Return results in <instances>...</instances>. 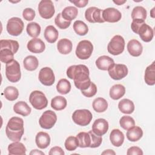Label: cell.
<instances>
[{"mask_svg": "<svg viewBox=\"0 0 155 155\" xmlns=\"http://www.w3.org/2000/svg\"><path fill=\"white\" fill-rule=\"evenodd\" d=\"M67 75L70 79H73L76 87L81 91L87 89L91 82L89 77V70L85 65H74L69 67L67 70Z\"/></svg>", "mask_w": 155, "mask_h": 155, "instance_id": "6da1fadb", "label": "cell"}, {"mask_svg": "<svg viewBox=\"0 0 155 155\" xmlns=\"http://www.w3.org/2000/svg\"><path fill=\"white\" fill-rule=\"evenodd\" d=\"M24 133V120L19 117L10 118L5 127L7 137L13 142L19 141Z\"/></svg>", "mask_w": 155, "mask_h": 155, "instance_id": "7a4b0ae2", "label": "cell"}, {"mask_svg": "<svg viewBox=\"0 0 155 155\" xmlns=\"http://www.w3.org/2000/svg\"><path fill=\"white\" fill-rule=\"evenodd\" d=\"M5 76L7 79L11 82H18L21 77L20 65L16 60H12L6 64Z\"/></svg>", "mask_w": 155, "mask_h": 155, "instance_id": "3957f363", "label": "cell"}, {"mask_svg": "<svg viewBox=\"0 0 155 155\" xmlns=\"http://www.w3.org/2000/svg\"><path fill=\"white\" fill-rule=\"evenodd\" d=\"M92 118V113L87 109L76 110L72 114V119L74 122L82 127L88 125L91 122Z\"/></svg>", "mask_w": 155, "mask_h": 155, "instance_id": "277c9868", "label": "cell"}, {"mask_svg": "<svg viewBox=\"0 0 155 155\" xmlns=\"http://www.w3.org/2000/svg\"><path fill=\"white\" fill-rule=\"evenodd\" d=\"M29 101L31 105L36 110H42L47 107L48 100L44 93L41 91H32L29 97Z\"/></svg>", "mask_w": 155, "mask_h": 155, "instance_id": "5b68a950", "label": "cell"}, {"mask_svg": "<svg viewBox=\"0 0 155 155\" xmlns=\"http://www.w3.org/2000/svg\"><path fill=\"white\" fill-rule=\"evenodd\" d=\"M93 51V45L92 43L88 40H82L80 41L76 49V56L82 60L88 59Z\"/></svg>", "mask_w": 155, "mask_h": 155, "instance_id": "8992f818", "label": "cell"}, {"mask_svg": "<svg viewBox=\"0 0 155 155\" xmlns=\"http://www.w3.org/2000/svg\"><path fill=\"white\" fill-rule=\"evenodd\" d=\"M125 47V40L120 35L114 36L107 45V50L109 53L116 56L121 54Z\"/></svg>", "mask_w": 155, "mask_h": 155, "instance_id": "52a82bcc", "label": "cell"}, {"mask_svg": "<svg viewBox=\"0 0 155 155\" xmlns=\"http://www.w3.org/2000/svg\"><path fill=\"white\" fill-rule=\"evenodd\" d=\"M24 24L22 19L18 17H13L8 20L7 31L12 36H18L23 31Z\"/></svg>", "mask_w": 155, "mask_h": 155, "instance_id": "ba28073f", "label": "cell"}, {"mask_svg": "<svg viewBox=\"0 0 155 155\" xmlns=\"http://www.w3.org/2000/svg\"><path fill=\"white\" fill-rule=\"evenodd\" d=\"M110 76L114 80H120L124 78L128 73L127 67L122 64H113L108 69Z\"/></svg>", "mask_w": 155, "mask_h": 155, "instance_id": "9c48e42d", "label": "cell"}, {"mask_svg": "<svg viewBox=\"0 0 155 155\" xmlns=\"http://www.w3.org/2000/svg\"><path fill=\"white\" fill-rule=\"evenodd\" d=\"M57 121L56 113L52 110H47L41 115L39 120V123L41 128L44 129L51 128Z\"/></svg>", "mask_w": 155, "mask_h": 155, "instance_id": "30bf717a", "label": "cell"}, {"mask_svg": "<svg viewBox=\"0 0 155 155\" xmlns=\"http://www.w3.org/2000/svg\"><path fill=\"white\" fill-rule=\"evenodd\" d=\"M38 12L44 19H50L55 13L53 2L51 0H42L38 5Z\"/></svg>", "mask_w": 155, "mask_h": 155, "instance_id": "8fae6325", "label": "cell"}, {"mask_svg": "<svg viewBox=\"0 0 155 155\" xmlns=\"http://www.w3.org/2000/svg\"><path fill=\"white\" fill-rule=\"evenodd\" d=\"M102 11L96 7H89L85 10V18L91 23H103L105 21L102 18Z\"/></svg>", "mask_w": 155, "mask_h": 155, "instance_id": "7c38bea8", "label": "cell"}, {"mask_svg": "<svg viewBox=\"0 0 155 155\" xmlns=\"http://www.w3.org/2000/svg\"><path fill=\"white\" fill-rule=\"evenodd\" d=\"M38 78L41 83L45 86H51L55 81V76L52 69L47 67L41 69Z\"/></svg>", "mask_w": 155, "mask_h": 155, "instance_id": "4fadbf2b", "label": "cell"}, {"mask_svg": "<svg viewBox=\"0 0 155 155\" xmlns=\"http://www.w3.org/2000/svg\"><path fill=\"white\" fill-rule=\"evenodd\" d=\"M102 18L105 22H116L121 19V13L116 8L110 7L102 11Z\"/></svg>", "mask_w": 155, "mask_h": 155, "instance_id": "5bb4252c", "label": "cell"}, {"mask_svg": "<svg viewBox=\"0 0 155 155\" xmlns=\"http://www.w3.org/2000/svg\"><path fill=\"white\" fill-rule=\"evenodd\" d=\"M135 33L138 34L140 39L145 42H150L154 36V31L153 28L145 22L143 23L139 26Z\"/></svg>", "mask_w": 155, "mask_h": 155, "instance_id": "9a60e30c", "label": "cell"}, {"mask_svg": "<svg viewBox=\"0 0 155 155\" xmlns=\"http://www.w3.org/2000/svg\"><path fill=\"white\" fill-rule=\"evenodd\" d=\"M108 122L105 119L99 118L94 122L92 125V131L96 135L102 136L108 130Z\"/></svg>", "mask_w": 155, "mask_h": 155, "instance_id": "2e32d148", "label": "cell"}, {"mask_svg": "<svg viewBox=\"0 0 155 155\" xmlns=\"http://www.w3.org/2000/svg\"><path fill=\"white\" fill-rule=\"evenodd\" d=\"M28 50L33 53H41L45 50V45L44 42L39 38H33L28 41L27 44Z\"/></svg>", "mask_w": 155, "mask_h": 155, "instance_id": "e0dca14e", "label": "cell"}, {"mask_svg": "<svg viewBox=\"0 0 155 155\" xmlns=\"http://www.w3.org/2000/svg\"><path fill=\"white\" fill-rule=\"evenodd\" d=\"M127 50L131 56L137 57L142 54L143 47L139 41L131 39L127 44Z\"/></svg>", "mask_w": 155, "mask_h": 155, "instance_id": "ac0fdd59", "label": "cell"}, {"mask_svg": "<svg viewBox=\"0 0 155 155\" xmlns=\"http://www.w3.org/2000/svg\"><path fill=\"white\" fill-rule=\"evenodd\" d=\"M35 142L38 148L45 149L47 148L50 143V137L48 133L40 131L36 136Z\"/></svg>", "mask_w": 155, "mask_h": 155, "instance_id": "d6986e66", "label": "cell"}, {"mask_svg": "<svg viewBox=\"0 0 155 155\" xmlns=\"http://www.w3.org/2000/svg\"><path fill=\"white\" fill-rule=\"evenodd\" d=\"M110 139L114 147H120L124 141V135L123 133L119 129L113 130L110 134Z\"/></svg>", "mask_w": 155, "mask_h": 155, "instance_id": "ffe728a7", "label": "cell"}, {"mask_svg": "<svg viewBox=\"0 0 155 155\" xmlns=\"http://www.w3.org/2000/svg\"><path fill=\"white\" fill-rule=\"evenodd\" d=\"M126 136L128 140L130 141L136 142L142 137L143 131L140 127L133 126L128 130Z\"/></svg>", "mask_w": 155, "mask_h": 155, "instance_id": "44dd1931", "label": "cell"}, {"mask_svg": "<svg viewBox=\"0 0 155 155\" xmlns=\"http://www.w3.org/2000/svg\"><path fill=\"white\" fill-rule=\"evenodd\" d=\"M114 63V61L112 58L105 55L99 57L96 61L97 68L101 70H108L109 67Z\"/></svg>", "mask_w": 155, "mask_h": 155, "instance_id": "7402d4cb", "label": "cell"}, {"mask_svg": "<svg viewBox=\"0 0 155 155\" xmlns=\"http://www.w3.org/2000/svg\"><path fill=\"white\" fill-rule=\"evenodd\" d=\"M73 48V44L70 40L64 38L60 39L57 44V48L58 51L62 54H67L70 53Z\"/></svg>", "mask_w": 155, "mask_h": 155, "instance_id": "603a6c76", "label": "cell"}, {"mask_svg": "<svg viewBox=\"0 0 155 155\" xmlns=\"http://www.w3.org/2000/svg\"><path fill=\"white\" fill-rule=\"evenodd\" d=\"M8 154H19L24 155L26 153V148L23 143L19 141L14 142L9 144L8 147Z\"/></svg>", "mask_w": 155, "mask_h": 155, "instance_id": "cb8c5ba5", "label": "cell"}, {"mask_svg": "<svg viewBox=\"0 0 155 155\" xmlns=\"http://www.w3.org/2000/svg\"><path fill=\"white\" fill-rule=\"evenodd\" d=\"M145 81L149 85H154L155 84V62H153L148 66L145 71Z\"/></svg>", "mask_w": 155, "mask_h": 155, "instance_id": "d4e9b609", "label": "cell"}, {"mask_svg": "<svg viewBox=\"0 0 155 155\" xmlns=\"http://www.w3.org/2000/svg\"><path fill=\"white\" fill-rule=\"evenodd\" d=\"M14 111L23 116H27L30 114L31 111V108L24 101H19L13 106Z\"/></svg>", "mask_w": 155, "mask_h": 155, "instance_id": "484cf974", "label": "cell"}, {"mask_svg": "<svg viewBox=\"0 0 155 155\" xmlns=\"http://www.w3.org/2000/svg\"><path fill=\"white\" fill-rule=\"evenodd\" d=\"M44 38L49 43L55 42L58 38L59 33L53 25L47 26L44 30Z\"/></svg>", "mask_w": 155, "mask_h": 155, "instance_id": "4316f807", "label": "cell"}, {"mask_svg": "<svg viewBox=\"0 0 155 155\" xmlns=\"http://www.w3.org/2000/svg\"><path fill=\"white\" fill-rule=\"evenodd\" d=\"M118 108L122 113L131 114L134 110V105L131 100L123 99L119 102Z\"/></svg>", "mask_w": 155, "mask_h": 155, "instance_id": "83f0119b", "label": "cell"}, {"mask_svg": "<svg viewBox=\"0 0 155 155\" xmlns=\"http://www.w3.org/2000/svg\"><path fill=\"white\" fill-rule=\"evenodd\" d=\"M125 93V88L121 84H116L112 86L110 90V96L113 100L121 98Z\"/></svg>", "mask_w": 155, "mask_h": 155, "instance_id": "f1b7e54d", "label": "cell"}, {"mask_svg": "<svg viewBox=\"0 0 155 155\" xmlns=\"http://www.w3.org/2000/svg\"><path fill=\"white\" fill-rule=\"evenodd\" d=\"M78 142V147L80 148L90 147L91 136L90 133L86 132H80L76 136Z\"/></svg>", "mask_w": 155, "mask_h": 155, "instance_id": "f546056e", "label": "cell"}, {"mask_svg": "<svg viewBox=\"0 0 155 155\" xmlns=\"http://www.w3.org/2000/svg\"><path fill=\"white\" fill-rule=\"evenodd\" d=\"M67 102L66 99L61 96L54 97L51 101V107L56 111L64 110L67 107Z\"/></svg>", "mask_w": 155, "mask_h": 155, "instance_id": "4dcf8cb0", "label": "cell"}, {"mask_svg": "<svg viewBox=\"0 0 155 155\" xmlns=\"http://www.w3.org/2000/svg\"><path fill=\"white\" fill-rule=\"evenodd\" d=\"M23 65L27 70L34 71L38 68L39 62L36 57L30 55L24 58L23 61Z\"/></svg>", "mask_w": 155, "mask_h": 155, "instance_id": "1f68e13d", "label": "cell"}, {"mask_svg": "<svg viewBox=\"0 0 155 155\" xmlns=\"http://www.w3.org/2000/svg\"><path fill=\"white\" fill-rule=\"evenodd\" d=\"M78 14V8L73 6H68L64 8L62 12V18L68 21L74 19Z\"/></svg>", "mask_w": 155, "mask_h": 155, "instance_id": "d6a6232c", "label": "cell"}, {"mask_svg": "<svg viewBox=\"0 0 155 155\" xmlns=\"http://www.w3.org/2000/svg\"><path fill=\"white\" fill-rule=\"evenodd\" d=\"M94 110L97 113L104 112L108 108V102L103 97L96 98L92 104Z\"/></svg>", "mask_w": 155, "mask_h": 155, "instance_id": "836d02e7", "label": "cell"}, {"mask_svg": "<svg viewBox=\"0 0 155 155\" xmlns=\"http://www.w3.org/2000/svg\"><path fill=\"white\" fill-rule=\"evenodd\" d=\"M56 90L60 94H66L71 90V84L67 79H61L56 85Z\"/></svg>", "mask_w": 155, "mask_h": 155, "instance_id": "e575fe53", "label": "cell"}, {"mask_svg": "<svg viewBox=\"0 0 155 155\" xmlns=\"http://www.w3.org/2000/svg\"><path fill=\"white\" fill-rule=\"evenodd\" d=\"M14 53L6 47H0V60L2 62L7 64L13 60Z\"/></svg>", "mask_w": 155, "mask_h": 155, "instance_id": "d590c367", "label": "cell"}, {"mask_svg": "<svg viewBox=\"0 0 155 155\" xmlns=\"http://www.w3.org/2000/svg\"><path fill=\"white\" fill-rule=\"evenodd\" d=\"M73 29L76 34L80 36H84L88 31L87 25L83 21L80 20L76 21L73 24Z\"/></svg>", "mask_w": 155, "mask_h": 155, "instance_id": "8d00e7d4", "label": "cell"}, {"mask_svg": "<svg viewBox=\"0 0 155 155\" xmlns=\"http://www.w3.org/2000/svg\"><path fill=\"white\" fill-rule=\"evenodd\" d=\"M147 12L145 8L142 6L135 7L131 12V18L133 19H141L145 21Z\"/></svg>", "mask_w": 155, "mask_h": 155, "instance_id": "74e56055", "label": "cell"}, {"mask_svg": "<svg viewBox=\"0 0 155 155\" xmlns=\"http://www.w3.org/2000/svg\"><path fill=\"white\" fill-rule=\"evenodd\" d=\"M41 30V26L38 23L35 22L28 24L26 28L27 34L33 38H36L39 35Z\"/></svg>", "mask_w": 155, "mask_h": 155, "instance_id": "f35d334b", "label": "cell"}, {"mask_svg": "<svg viewBox=\"0 0 155 155\" xmlns=\"http://www.w3.org/2000/svg\"><path fill=\"white\" fill-rule=\"evenodd\" d=\"M4 95L6 99L13 101L18 99L19 96L18 90L13 86H8L4 90Z\"/></svg>", "mask_w": 155, "mask_h": 155, "instance_id": "ab89813d", "label": "cell"}, {"mask_svg": "<svg viewBox=\"0 0 155 155\" xmlns=\"http://www.w3.org/2000/svg\"><path fill=\"white\" fill-rule=\"evenodd\" d=\"M0 47H6L11 50L15 54L19 49V43L15 40L12 39H1L0 41Z\"/></svg>", "mask_w": 155, "mask_h": 155, "instance_id": "60d3db41", "label": "cell"}, {"mask_svg": "<svg viewBox=\"0 0 155 155\" xmlns=\"http://www.w3.org/2000/svg\"><path fill=\"white\" fill-rule=\"evenodd\" d=\"M119 124L123 129L128 130L135 125V122L133 118L131 116H124L120 118L119 120Z\"/></svg>", "mask_w": 155, "mask_h": 155, "instance_id": "b9f144b4", "label": "cell"}, {"mask_svg": "<svg viewBox=\"0 0 155 155\" xmlns=\"http://www.w3.org/2000/svg\"><path fill=\"white\" fill-rule=\"evenodd\" d=\"M65 147L68 151H74L78 147V142L76 137L69 136L65 141Z\"/></svg>", "mask_w": 155, "mask_h": 155, "instance_id": "7bdbcfd3", "label": "cell"}, {"mask_svg": "<svg viewBox=\"0 0 155 155\" xmlns=\"http://www.w3.org/2000/svg\"><path fill=\"white\" fill-rule=\"evenodd\" d=\"M54 23L57 27L61 29H66L71 24V21L64 19L61 13H58L54 19Z\"/></svg>", "mask_w": 155, "mask_h": 155, "instance_id": "ee69618b", "label": "cell"}, {"mask_svg": "<svg viewBox=\"0 0 155 155\" xmlns=\"http://www.w3.org/2000/svg\"><path fill=\"white\" fill-rule=\"evenodd\" d=\"M91 136V145L90 148H97L99 147L102 142V138L101 136L95 134L92 131H88Z\"/></svg>", "mask_w": 155, "mask_h": 155, "instance_id": "f6af8a7d", "label": "cell"}, {"mask_svg": "<svg viewBox=\"0 0 155 155\" xmlns=\"http://www.w3.org/2000/svg\"><path fill=\"white\" fill-rule=\"evenodd\" d=\"M82 94L87 97H91L94 96L97 93V87L93 82H91L90 87L85 90L81 91Z\"/></svg>", "mask_w": 155, "mask_h": 155, "instance_id": "bcb514c9", "label": "cell"}, {"mask_svg": "<svg viewBox=\"0 0 155 155\" xmlns=\"http://www.w3.org/2000/svg\"><path fill=\"white\" fill-rule=\"evenodd\" d=\"M35 12L31 8H26L23 10L22 16L26 21H32L35 17Z\"/></svg>", "mask_w": 155, "mask_h": 155, "instance_id": "7dc6e473", "label": "cell"}, {"mask_svg": "<svg viewBox=\"0 0 155 155\" xmlns=\"http://www.w3.org/2000/svg\"><path fill=\"white\" fill-rule=\"evenodd\" d=\"M127 155H142L143 154V151L142 150L138 147L133 146L130 148H129L127 150Z\"/></svg>", "mask_w": 155, "mask_h": 155, "instance_id": "c3c4849f", "label": "cell"}, {"mask_svg": "<svg viewBox=\"0 0 155 155\" xmlns=\"http://www.w3.org/2000/svg\"><path fill=\"white\" fill-rule=\"evenodd\" d=\"M48 154L50 155H54V154L64 155L65 154V153L60 147L56 146V147H54L51 148L50 150V151H49Z\"/></svg>", "mask_w": 155, "mask_h": 155, "instance_id": "681fc988", "label": "cell"}, {"mask_svg": "<svg viewBox=\"0 0 155 155\" xmlns=\"http://www.w3.org/2000/svg\"><path fill=\"white\" fill-rule=\"evenodd\" d=\"M70 1V2L74 4L76 7L79 8L85 7L88 2V0H80V1L76 0V1Z\"/></svg>", "mask_w": 155, "mask_h": 155, "instance_id": "f907efd6", "label": "cell"}, {"mask_svg": "<svg viewBox=\"0 0 155 155\" xmlns=\"http://www.w3.org/2000/svg\"><path fill=\"white\" fill-rule=\"evenodd\" d=\"M30 154H42V155H44V153L41 151H39L36 149L35 150H33L30 153Z\"/></svg>", "mask_w": 155, "mask_h": 155, "instance_id": "816d5d0a", "label": "cell"}, {"mask_svg": "<svg viewBox=\"0 0 155 155\" xmlns=\"http://www.w3.org/2000/svg\"><path fill=\"white\" fill-rule=\"evenodd\" d=\"M116 153L112 150H106L102 153V154H115Z\"/></svg>", "mask_w": 155, "mask_h": 155, "instance_id": "f5cc1de1", "label": "cell"}, {"mask_svg": "<svg viewBox=\"0 0 155 155\" xmlns=\"http://www.w3.org/2000/svg\"><path fill=\"white\" fill-rule=\"evenodd\" d=\"M113 2H114L115 4H116L117 5H122V4H124V3L126 2V1H114Z\"/></svg>", "mask_w": 155, "mask_h": 155, "instance_id": "db71d44e", "label": "cell"}, {"mask_svg": "<svg viewBox=\"0 0 155 155\" xmlns=\"http://www.w3.org/2000/svg\"><path fill=\"white\" fill-rule=\"evenodd\" d=\"M154 8H153L151 10V12H153V11H154ZM153 15H154V13L152 12V14H151V16L153 18Z\"/></svg>", "mask_w": 155, "mask_h": 155, "instance_id": "11a10c76", "label": "cell"}]
</instances>
